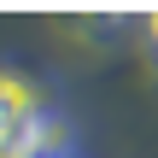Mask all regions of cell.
<instances>
[{
    "instance_id": "6da1fadb",
    "label": "cell",
    "mask_w": 158,
    "mask_h": 158,
    "mask_svg": "<svg viewBox=\"0 0 158 158\" xmlns=\"http://www.w3.org/2000/svg\"><path fill=\"white\" fill-rule=\"evenodd\" d=\"M41 111H53V94H47V82H41L35 70H23V64L0 59V123L23 129V123H35Z\"/></svg>"
},
{
    "instance_id": "7a4b0ae2",
    "label": "cell",
    "mask_w": 158,
    "mask_h": 158,
    "mask_svg": "<svg viewBox=\"0 0 158 158\" xmlns=\"http://www.w3.org/2000/svg\"><path fill=\"white\" fill-rule=\"evenodd\" d=\"M18 152H29V158H76V147H82V129H76V117L70 111H41L35 123H23L18 129V141H12Z\"/></svg>"
},
{
    "instance_id": "3957f363",
    "label": "cell",
    "mask_w": 158,
    "mask_h": 158,
    "mask_svg": "<svg viewBox=\"0 0 158 158\" xmlns=\"http://www.w3.org/2000/svg\"><path fill=\"white\" fill-rule=\"evenodd\" d=\"M141 47H147V59L158 64V12H147V18H141Z\"/></svg>"
}]
</instances>
